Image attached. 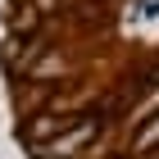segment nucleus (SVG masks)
Wrapping results in <instances>:
<instances>
[{"mask_svg":"<svg viewBox=\"0 0 159 159\" xmlns=\"http://www.w3.org/2000/svg\"><path fill=\"white\" fill-rule=\"evenodd\" d=\"M132 146H136V150H159V118H150V127L136 136Z\"/></svg>","mask_w":159,"mask_h":159,"instance_id":"nucleus-1","label":"nucleus"}]
</instances>
